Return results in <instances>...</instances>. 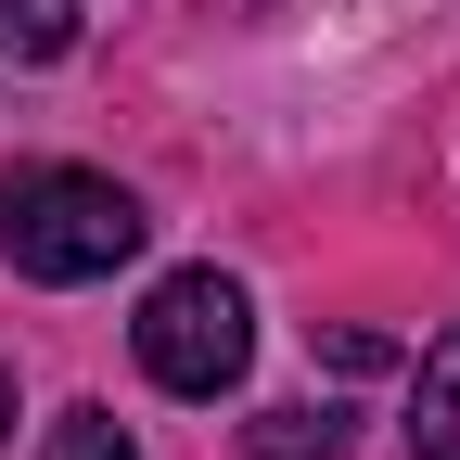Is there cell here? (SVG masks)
Here are the masks:
<instances>
[{"label": "cell", "instance_id": "6da1fadb", "mask_svg": "<svg viewBox=\"0 0 460 460\" xmlns=\"http://www.w3.org/2000/svg\"><path fill=\"white\" fill-rule=\"evenodd\" d=\"M141 192L90 180V166H26L13 192H0V256H13L26 281H102L141 256Z\"/></svg>", "mask_w": 460, "mask_h": 460}, {"label": "cell", "instance_id": "7a4b0ae2", "mask_svg": "<svg viewBox=\"0 0 460 460\" xmlns=\"http://www.w3.org/2000/svg\"><path fill=\"white\" fill-rule=\"evenodd\" d=\"M128 345H141V371L166 396H230L243 358H256V307H243L230 269H166L141 295V320H128Z\"/></svg>", "mask_w": 460, "mask_h": 460}, {"label": "cell", "instance_id": "3957f363", "mask_svg": "<svg viewBox=\"0 0 460 460\" xmlns=\"http://www.w3.org/2000/svg\"><path fill=\"white\" fill-rule=\"evenodd\" d=\"M410 447H422V460H460V332L410 371Z\"/></svg>", "mask_w": 460, "mask_h": 460}, {"label": "cell", "instance_id": "277c9868", "mask_svg": "<svg viewBox=\"0 0 460 460\" xmlns=\"http://www.w3.org/2000/svg\"><path fill=\"white\" fill-rule=\"evenodd\" d=\"M0 51L13 65H65L77 51V0H0Z\"/></svg>", "mask_w": 460, "mask_h": 460}, {"label": "cell", "instance_id": "5b68a950", "mask_svg": "<svg viewBox=\"0 0 460 460\" xmlns=\"http://www.w3.org/2000/svg\"><path fill=\"white\" fill-rule=\"evenodd\" d=\"M39 460H141V447H128V422H115V410H65Z\"/></svg>", "mask_w": 460, "mask_h": 460}, {"label": "cell", "instance_id": "8992f818", "mask_svg": "<svg viewBox=\"0 0 460 460\" xmlns=\"http://www.w3.org/2000/svg\"><path fill=\"white\" fill-rule=\"evenodd\" d=\"M332 435H345V422H320V410H269V422H256V447H269V460H307V447L332 460Z\"/></svg>", "mask_w": 460, "mask_h": 460}, {"label": "cell", "instance_id": "52a82bcc", "mask_svg": "<svg viewBox=\"0 0 460 460\" xmlns=\"http://www.w3.org/2000/svg\"><path fill=\"white\" fill-rule=\"evenodd\" d=\"M0 447H13V371H0Z\"/></svg>", "mask_w": 460, "mask_h": 460}]
</instances>
